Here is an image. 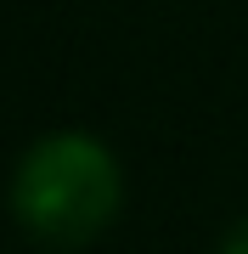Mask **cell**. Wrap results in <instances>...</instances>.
Here are the masks:
<instances>
[{
	"label": "cell",
	"mask_w": 248,
	"mask_h": 254,
	"mask_svg": "<svg viewBox=\"0 0 248 254\" xmlns=\"http://www.w3.org/2000/svg\"><path fill=\"white\" fill-rule=\"evenodd\" d=\"M124 164L96 130L62 125L34 136L6 175L11 226L40 249H85L124 215Z\"/></svg>",
	"instance_id": "cell-1"
},
{
	"label": "cell",
	"mask_w": 248,
	"mask_h": 254,
	"mask_svg": "<svg viewBox=\"0 0 248 254\" xmlns=\"http://www.w3.org/2000/svg\"><path fill=\"white\" fill-rule=\"evenodd\" d=\"M214 254H248V215H237V220H231V226L220 232Z\"/></svg>",
	"instance_id": "cell-2"
}]
</instances>
